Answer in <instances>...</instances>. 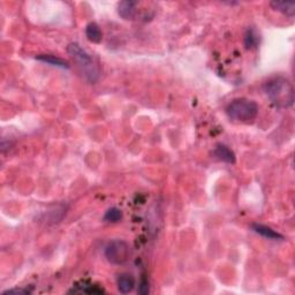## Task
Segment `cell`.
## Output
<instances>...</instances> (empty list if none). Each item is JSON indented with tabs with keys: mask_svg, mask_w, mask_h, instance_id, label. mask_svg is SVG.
Wrapping results in <instances>:
<instances>
[{
	"mask_svg": "<svg viewBox=\"0 0 295 295\" xmlns=\"http://www.w3.org/2000/svg\"><path fill=\"white\" fill-rule=\"evenodd\" d=\"M266 96L278 107H290L294 101V89L290 80L276 76L264 83Z\"/></svg>",
	"mask_w": 295,
	"mask_h": 295,
	"instance_id": "obj_1",
	"label": "cell"
},
{
	"mask_svg": "<svg viewBox=\"0 0 295 295\" xmlns=\"http://www.w3.org/2000/svg\"><path fill=\"white\" fill-rule=\"evenodd\" d=\"M67 52L72 55L74 60L78 64L79 68L81 69L82 75L90 83H96L99 79V68L94 63L92 58L84 50L80 48L79 44L72 43L67 46Z\"/></svg>",
	"mask_w": 295,
	"mask_h": 295,
	"instance_id": "obj_2",
	"label": "cell"
},
{
	"mask_svg": "<svg viewBox=\"0 0 295 295\" xmlns=\"http://www.w3.org/2000/svg\"><path fill=\"white\" fill-rule=\"evenodd\" d=\"M227 115L230 119L239 122H250L258 115V105L254 100L239 98L227 106Z\"/></svg>",
	"mask_w": 295,
	"mask_h": 295,
	"instance_id": "obj_3",
	"label": "cell"
},
{
	"mask_svg": "<svg viewBox=\"0 0 295 295\" xmlns=\"http://www.w3.org/2000/svg\"><path fill=\"white\" fill-rule=\"evenodd\" d=\"M129 255H131V248L127 242L122 240H115L110 242L105 248V257L107 261L115 265L125 264L129 260Z\"/></svg>",
	"mask_w": 295,
	"mask_h": 295,
	"instance_id": "obj_4",
	"label": "cell"
},
{
	"mask_svg": "<svg viewBox=\"0 0 295 295\" xmlns=\"http://www.w3.org/2000/svg\"><path fill=\"white\" fill-rule=\"evenodd\" d=\"M136 1H131V0H125L118 4V13L120 16L125 20H133L136 16Z\"/></svg>",
	"mask_w": 295,
	"mask_h": 295,
	"instance_id": "obj_5",
	"label": "cell"
},
{
	"mask_svg": "<svg viewBox=\"0 0 295 295\" xmlns=\"http://www.w3.org/2000/svg\"><path fill=\"white\" fill-rule=\"evenodd\" d=\"M213 156L219 161L229 163V164H234L235 163V153L224 144H218L216 149L213 150Z\"/></svg>",
	"mask_w": 295,
	"mask_h": 295,
	"instance_id": "obj_6",
	"label": "cell"
},
{
	"mask_svg": "<svg viewBox=\"0 0 295 295\" xmlns=\"http://www.w3.org/2000/svg\"><path fill=\"white\" fill-rule=\"evenodd\" d=\"M135 278L129 273H121L118 278V290L120 293L128 294L134 290Z\"/></svg>",
	"mask_w": 295,
	"mask_h": 295,
	"instance_id": "obj_7",
	"label": "cell"
},
{
	"mask_svg": "<svg viewBox=\"0 0 295 295\" xmlns=\"http://www.w3.org/2000/svg\"><path fill=\"white\" fill-rule=\"evenodd\" d=\"M251 229H253L255 232L257 233V234L264 236V238L270 239V240H284V236H282L280 233H278L277 230L272 229L271 227L265 226V225H261V224H254L253 226H251Z\"/></svg>",
	"mask_w": 295,
	"mask_h": 295,
	"instance_id": "obj_8",
	"label": "cell"
},
{
	"mask_svg": "<svg viewBox=\"0 0 295 295\" xmlns=\"http://www.w3.org/2000/svg\"><path fill=\"white\" fill-rule=\"evenodd\" d=\"M37 60L42 61V63L49 64L51 65V66H55V67H59V68H69V64L68 61L61 59V58L55 57V55H51V54H41V55H37L36 57Z\"/></svg>",
	"mask_w": 295,
	"mask_h": 295,
	"instance_id": "obj_9",
	"label": "cell"
},
{
	"mask_svg": "<svg viewBox=\"0 0 295 295\" xmlns=\"http://www.w3.org/2000/svg\"><path fill=\"white\" fill-rule=\"evenodd\" d=\"M270 6L275 11L281 12L282 14L288 15V16H293L295 14V2L293 1H279V0H275V1L270 2Z\"/></svg>",
	"mask_w": 295,
	"mask_h": 295,
	"instance_id": "obj_10",
	"label": "cell"
},
{
	"mask_svg": "<svg viewBox=\"0 0 295 295\" xmlns=\"http://www.w3.org/2000/svg\"><path fill=\"white\" fill-rule=\"evenodd\" d=\"M85 35L87 38L92 43H100L103 38V33H101L100 28L96 23H89L85 28Z\"/></svg>",
	"mask_w": 295,
	"mask_h": 295,
	"instance_id": "obj_11",
	"label": "cell"
},
{
	"mask_svg": "<svg viewBox=\"0 0 295 295\" xmlns=\"http://www.w3.org/2000/svg\"><path fill=\"white\" fill-rule=\"evenodd\" d=\"M260 44V36L256 33V30L250 28L247 30L245 35V45L247 49H255Z\"/></svg>",
	"mask_w": 295,
	"mask_h": 295,
	"instance_id": "obj_12",
	"label": "cell"
},
{
	"mask_svg": "<svg viewBox=\"0 0 295 295\" xmlns=\"http://www.w3.org/2000/svg\"><path fill=\"white\" fill-rule=\"evenodd\" d=\"M122 219V211L118 208H111L106 211L104 220L109 221V223H118Z\"/></svg>",
	"mask_w": 295,
	"mask_h": 295,
	"instance_id": "obj_13",
	"label": "cell"
},
{
	"mask_svg": "<svg viewBox=\"0 0 295 295\" xmlns=\"http://www.w3.org/2000/svg\"><path fill=\"white\" fill-rule=\"evenodd\" d=\"M138 293L141 295H146L149 293V282L146 278H142V280L140 282V286H138Z\"/></svg>",
	"mask_w": 295,
	"mask_h": 295,
	"instance_id": "obj_14",
	"label": "cell"
},
{
	"mask_svg": "<svg viewBox=\"0 0 295 295\" xmlns=\"http://www.w3.org/2000/svg\"><path fill=\"white\" fill-rule=\"evenodd\" d=\"M12 293H22V294H27L29 293V292L26 290H9L7 292H5V294H12Z\"/></svg>",
	"mask_w": 295,
	"mask_h": 295,
	"instance_id": "obj_15",
	"label": "cell"
}]
</instances>
